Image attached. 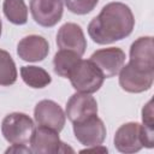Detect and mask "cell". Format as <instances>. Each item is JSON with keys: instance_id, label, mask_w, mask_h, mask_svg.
I'll use <instances>...</instances> for the list:
<instances>
[{"instance_id": "obj_5", "label": "cell", "mask_w": 154, "mask_h": 154, "mask_svg": "<svg viewBox=\"0 0 154 154\" xmlns=\"http://www.w3.org/2000/svg\"><path fill=\"white\" fill-rule=\"evenodd\" d=\"M59 132L38 125L30 137V149L36 154H65L73 153V149L59 138Z\"/></svg>"}, {"instance_id": "obj_12", "label": "cell", "mask_w": 154, "mask_h": 154, "mask_svg": "<svg viewBox=\"0 0 154 154\" xmlns=\"http://www.w3.org/2000/svg\"><path fill=\"white\" fill-rule=\"evenodd\" d=\"M57 45L60 49H67L83 55L87 48V40L82 28L76 23H65L57 34Z\"/></svg>"}, {"instance_id": "obj_9", "label": "cell", "mask_w": 154, "mask_h": 154, "mask_svg": "<svg viewBox=\"0 0 154 154\" xmlns=\"http://www.w3.org/2000/svg\"><path fill=\"white\" fill-rule=\"evenodd\" d=\"M63 0H30V12L34 20L45 28L58 24L63 17Z\"/></svg>"}, {"instance_id": "obj_13", "label": "cell", "mask_w": 154, "mask_h": 154, "mask_svg": "<svg viewBox=\"0 0 154 154\" xmlns=\"http://www.w3.org/2000/svg\"><path fill=\"white\" fill-rule=\"evenodd\" d=\"M49 53L48 41L40 35H28L17 46V54L24 61H42Z\"/></svg>"}, {"instance_id": "obj_22", "label": "cell", "mask_w": 154, "mask_h": 154, "mask_svg": "<svg viewBox=\"0 0 154 154\" xmlns=\"http://www.w3.org/2000/svg\"><path fill=\"white\" fill-rule=\"evenodd\" d=\"M1 28H2V24H1V19H0V36H1Z\"/></svg>"}, {"instance_id": "obj_20", "label": "cell", "mask_w": 154, "mask_h": 154, "mask_svg": "<svg viewBox=\"0 0 154 154\" xmlns=\"http://www.w3.org/2000/svg\"><path fill=\"white\" fill-rule=\"evenodd\" d=\"M142 122L143 125L150 130H153V106L152 100L148 101V103L142 109Z\"/></svg>"}, {"instance_id": "obj_2", "label": "cell", "mask_w": 154, "mask_h": 154, "mask_svg": "<svg viewBox=\"0 0 154 154\" xmlns=\"http://www.w3.org/2000/svg\"><path fill=\"white\" fill-rule=\"evenodd\" d=\"M114 147L118 152L125 154L140 152L143 147L153 148L154 131L140 123H125L116 131Z\"/></svg>"}, {"instance_id": "obj_17", "label": "cell", "mask_w": 154, "mask_h": 154, "mask_svg": "<svg viewBox=\"0 0 154 154\" xmlns=\"http://www.w3.org/2000/svg\"><path fill=\"white\" fill-rule=\"evenodd\" d=\"M2 10L5 17L16 25L25 24L28 20V7L24 0H5Z\"/></svg>"}, {"instance_id": "obj_4", "label": "cell", "mask_w": 154, "mask_h": 154, "mask_svg": "<svg viewBox=\"0 0 154 154\" xmlns=\"http://www.w3.org/2000/svg\"><path fill=\"white\" fill-rule=\"evenodd\" d=\"M32 119L20 112L7 114L1 123V132L5 140L11 144H25L30 141L34 131Z\"/></svg>"}, {"instance_id": "obj_3", "label": "cell", "mask_w": 154, "mask_h": 154, "mask_svg": "<svg viewBox=\"0 0 154 154\" xmlns=\"http://www.w3.org/2000/svg\"><path fill=\"white\" fill-rule=\"evenodd\" d=\"M69 79L76 91L93 94L101 88L105 77L90 60L79 59L70 72Z\"/></svg>"}, {"instance_id": "obj_6", "label": "cell", "mask_w": 154, "mask_h": 154, "mask_svg": "<svg viewBox=\"0 0 154 154\" xmlns=\"http://www.w3.org/2000/svg\"><path fill=\"white\" fill-rule=\"evenodd\" d=\"M154 81V71L140 69L131 63L123 65L119 71V84L128 93H143L150 89Z\"/></svg>"}, {"instance_id": "obj_11", "label": "cell", "mask_w": 154, "mask_h": 154, "mask_svg": "<svg viewBox=\"0 0 154 154\" xmlns=\"http://www.w3.org/2000/svg\"><path fill=\"white\" fill-rule=\"evenodd\" d=\"M95 114H97V102L90 94L77 91L66 103V117L72 123L82 122Z\"/></svg>"}, {"instance_id": "obj_10", "label": "cell", "mask_w": 154, "mask_h": 154, "mask_svg": "<svg viewBox=\"0 0 154 154\" xmlns=\"http://www.w3.org/2000/svg\"><path fill=\"white\" fill-rule=\"evenodd\" d=\"M34 119L37 125L46 126L60 132L65 125L66 114L53 100H41L34 109Z\"/></svg>"}, {"instance_id": "obj_1", "label": "cell", "mask_w": 154, "mask_h": 154, "mask_svg": "<svg viewBox=\"0 0 154 154\" xmlns=\"http://www.w3.org/2000/svg\"><path fill=\"white\" fill-rule=\"evenodd\" d=\"M135 26V18L130 7L113 1L105 5L101 12L88 25L90 38L99 45H108L128 37Z\"/></svg>"}, {"instance_id": "obj_16", "label": "cell", "mask_w": 154, "mask_h": 154, "mask_svg": "<svg viewBox=\"0 0 154 154\" xmlns=\"http://www.w3.org/2000/svg\"><path fill=\"white\" fill-rule=\"evenodd\" d=\"M79 59H81V55H78L77 53L67 49H60L59 52L55 53L53 59L54 72L60 77L69 78L70 72L79 61Z\"/></svg>"}, {"instance_id": "obj_14", "label": "cell", "mask_w": 154, "mask_h": 154, "mask_svg": "<svg viewBox=\"0 0 154 154\" xmlns=\"http://www.w3.org/2000/svg\"><path fill=\"white\" fill-rule=\"evenodd\" d=\"M129 63L140 69L154 71V41L152 36H142L132 42Z\"/></svg>"}, {"instance_id": "obj_8", "label": "cell", "mask_w": 154, "mask_h": 154, "mask_svg": "<svg viewBox=\"0 0 154 154\" xmlns=\"http://www.w3.org/2000/svg\"><path fill=\"white\" fill-rule=\"evenodd\" d=\"M125 53L118 47L97 49L90 55V61L101 71L105 78H111L119 73L125 64Z\"/></svg>"}, {"instance_id": "obj_18", "label": "cell", "mask_w": 154, "mask_h": 154, "mask_svg": "<svg viewBox=\"0 0 154 154\" xmlns=\"http://www.w3.org/2000/svg\"><path fill=\"white\" fill-rule=\"evenodd\" d=\"M17 81V67L8 52L0 49V85H11Z\"/></svg>"}, {"instance_id": "obj_19", "label": "cell", "mask_w": 154, "mask_h": 154, "mask_svg": "<svg viewBox=\"0 0 154 154\" xmlns=\"http://www.w3.org/2000/svg\"><path fill=\"white\" fill-rule=\"evenodd\" d=\"M67 10L75 14H87L97 5L99 0H64Z\"/></svg>"}, {"instance_id": "obj_21", "label": "cell", "mask_w": 154, "mask_h": 154, "mask_svg": "<svg viewBox=\"0 0 154 154\" xmlns=\"http://www.w3.org/2000/svg\"><path fill=\"white\" fill-rule=\"evenodd\" d=\"M6 153H32L30 148L25 147V144H12L8 149H6Z\"/></svg>"}, {"instance_id": "obj_15", "label": "cell", "mask_w": 154, "mask_h": 154, "mask_svg": "<svg viewBox=\"0 0 154 154\" xmlns=\"http://www.w3.org/2000/svg\"><path fill=\"white\" fill-rule=\"evenodd\" d=\"M20 76H22V78L26 85L35 88V89L45 88L52 82L49 73L45 69L38 67V66H34V65L22 66L20 67Z\"/></svg>"}, {"instance_id": "obj_7", "label": "cell", "mask_w": 154, "mask_h": 154, "mask_svg": "<svg viewBox=\"0 0 154 154\" xmlns=\"http://www.w3.org/2000/svg\"><path fill=\"white\" fill-rule=\"evenodd\" d=\"M72 124L75 137L85 147L102 144L106 138V126L97 114Z\"/></svg>"}]
</instances>
